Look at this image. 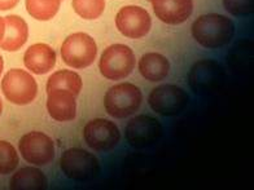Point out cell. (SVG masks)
<instances>
[{
    "label": "cell",
    "mask_w": 254,
    "mask_h": 190,
    "mask_svg": "<svg viewBox=\"0 0 254 190\" xmlns=\"http://www.w3.org/2000/svg\"><path fill=\"white\" fill-rule=\"evenodd\" d=\"M20 0H0V10L13 9Z\"/></svg>",
    "instance_id": "obj_25"
},
{
    "label": "cell",
    "mask_w": 254,
    "mask_h": 190,
    "mask_svg": "<svg viewBox=\"0 0 254 190\" xmlns=\"http://www.w3.org/2000/svg\"><path fill=\"white\" fill-rule=\"evenodd\" d=\"M9 188L12 190H43L48 188V179L38 167H24L12 176Z\"/></svg>",
    "instance_id": "obj_18"
},
{
    "label": "cell",
    "mask_w": 254,
    "mask_h": 190,
    "mask_svg": "<svg viewBox=\"0 0 254 190\" xmlns=\"http://www.w3.org/2000/svg\"><path fill=\"white\" fill-rule=\"evenodd\" d=\"M61 0H26V10L38 21L52 20L60 9Z\"/></svg>",
    "instance_id": "obj_20"
},
{
    "label": "cell",
    "mask_w": 254,
    "mask_h": 190,
    "mask_svg": "<svg viewBox=\"0 0 254 190\" xmlns=\"http://www.w3.org/2000/svg\"><path fill=\"white\" fill-rule=\"evenodd\" d=\"M60 167L65 176L74 181H90L100 174L99 159L82 147H71L64 151Z\"/></svg>",
    "instance_id": "obj_4"
},
{
    "label": "cell",
    "mask_w": 254,
    "mask_h": 190,
    "mask_svg": "<svg viewBox=\"0 0 254 190\" xmlns=\"http://www.w3.org/2000/svg\"><path fill=\"white\" fill-rule=\"evenodd\" d=\"M252 60H253V43L251 40L244 39L240 42L238 46H235L230 54V65L235 63V66H231L232 69L236 67L247 69V63H252Z\"/></svg>",
    "instance_id": "obj_23"
},
{
    "label": "cell",
    "mask_w": 254,
    "mask_h": 190,
    "mask_svg": "<svg viewBox=\"0 0 254 190\" xmlns=\"http://www.w3.org/2000/svg\"><path fill=\"white\" fill-rule=\"evenodd\" d=\"M20 164L16 147L8 141L0 140V175L12 174Z\"/></svg>",
    "instance_id": "obj_22"
},
{
    "label": "cell",
    "mask_w": 254,
    "mask_h": 190,
    "mask_svg": "<svg viewBox=\"0 0 254 190\" xmlns=\"http://www.w3.org/2000/svg\"><path fill=\"white\" fill-rule=\"evenodd\" d=\"M1 111H3V103H1V98H0V115H1Z\"/></svg>",
    "instance_id": "obj_28"
},
{
    "label": "cell",
    "mask_w": 254,
    "mask_h": 190,
    "mask_svg": "<svg viewBox=\"0 0 254 190\" xmlns=\"http://www.w3.org/2000/svg\"><path fill=\"white\" fill-rule=\"evenodd\" d=\"M143 102L140 88L132 83L116 84L107 91L104 96V107L109 115L117 119H125L136 113Z\"/></svg>",
    "instance_id": "obj_2"
},
{
    "label": "cell",
    "mask_w": 254,
    "mask_h": 190,
    "mask_svg": "<svg viewBox=\"0 0 254 190\" xmlns=\"http://www.w3.org/2000/svg\"><path fill=\"white\" fill-rule=\"evenodd\" d=\"M97 46L94 38L86 33H74L64 40L61 58L73 69H86L94 63Z\"/></svg>",
    "instance_id": "obj_5"
},
{
    "label": "cell",
    "mask_w": 254,
    "mask_h": 190,
    "mask_svg": "<svg viewBox=\"0 0 254 190\" xmlns=\"http://www.w3.org/2000/svg\"><path fill=\"white\" fill-rule=\"evenodd\" d=\"M26 69L37 75L50 73L56 65V52L48 44L37 43L29 47L24 54Z\"/></svg>",
    "instance_id": "obj_15"
},
{
    "label": "cell",
    "mask_w": 254,
    "mask_h": 190,
    "mask_svg": "<svg viewBox=\"0 0 254 190\" xmlns=\"http://www.w3.org/2000/svg\"><path fill=\"white\" fill-rule=\"evenodd\" d=\"M18 150L27 163L35 166L50 164L55 158V143L48 135L33 131L25 134L18 142Z\"/></svg>",
    "instance_id": "obj_9"
},
{
    "label": "cell",
    "mask_w": 254,
    "mask_h": 190,
    "mask_svg": "<svg viewBox=\"0 0 254 190\" xmlns=\"http://www.w3.org/2000/svg\"><path fill=\"white\" fill-rule=\"evenodd\" d=\"M135 62V54L130 47L125 44H112L101 53L99 69L104 78L117 82L134 71Z\"/></svg>",
    "instance_id": "obj_3"
},
{
    "label": "cell",
    "mask_w": 254,
    "mask_h": 190,
    "mask_svg": "<svg viewBox=\"0 0 254 190\" xmlns=\"http://www.w3.org/2000/svg\"><path fill=\"white\" fill-rule=\"evenodd\" d=\"M223 5L232 16H249L254 10V0H223Z\"/></svg>",
    "instance_id": "obj_24"
},
{
    "label": "cell",
    "mask_w": 254,
    "mask_h": 190,
    "mask_svg": "<svg viewBox=\"0 0 254 190\" xmlns=\"http://www.w3.org/2000/svg\"><path fill=\"white\" fill-rule=\"evenodd\" d=\"M139 71L148 82H161L169 75L170 62L164 54L149 52L141 56L139 61Z\"/></svg>",
    "instance_id": "obj_17"
},
{
    "label": "cell",
    "mask_w": 254,
    "mask_h": 190,
    "mask_svg": "<svg viewBox=\"0 0 254 190\" xmlns=\"http://www.w3.org/2000/svg\"><path fill=\"white\" fill-rule=\"evenodd\" d=\"M5 20V33L3 40L0 42V48L8 52H16L27 42L29 27L24 18L20 16H8Z\"/></svg>",
    "instance_id": "obj_16"
},
{
    "label": "cell",
    "mask_w": 254,
    "mask_h": 190,
    "mask_svg": "<svg viewBox=\"0 0 254 190\" xmlns=\"http://www.w3.org/2000/svg\"><path fill=\"white\" fill-rule=\"evenodd\" d=\"M3 67H4V61H3V57L0 56V75L3 73Z\"/></svg>",
    "instance_id": "obj_27"
},
{
    "label": "cell",
    "mask_w": 254,
    "mask_h": 190,
    "mask_svg": "<svg viewBox=\"0 0 254 190\" xmlns=\"http://www.w3.org/2000/svg\"><path fill=\"white\" fill-rule=\"evenodd\" d=\"M83 87V82L79 74L70 70L55 71L47 80V91L51 90H67L75 96H79Z\"/></svg>",
    "instance_id": "obj_19"
},
{
    "label": "cell",
    "mask_w": 254,
    "mask_h": 190,
    "mask_svg": "<svg viewBox=\"0 0 254 190\" xmlns=\"http://www.w3.org/2000/svg\"><path fill=\"white\" fill-rule=\"evenodd\" d=\"M192 37L200 46L209 49L228 44L235 35L234 22L219 13L202 14L194 20L190 27Z\"/></svg>",
    "instance_id": "obj_1"
},
{
    "label": "cell",
    "mask_w": 254,
    "mask_h": 190,
    "mask_svg": "<svg viewBox=\"0 0 254 190\" xmlns=\"http://www.w3.org/2000/svg\"><path fill=\"white\" fill-rule=\"evenodd\" d=\"M74 12L83 20H96L105 9V0H73Z\"/></svg>",
    "instance_id": "obj_21"
},
{
    "label": "cell",
    "mask_w": 254,
    "mask_h": 190,
    "mask_svg": "<svg viewBox=\"0 0 254 190\" xmlns=\"http://www.w3.org/2000/svg\"><path fill=\"white\" fill-rule=\"evenodd\" d=\"M154 14L164 24L181 25L193 12V0H151Z\"/></svg>",
    "instance_id": "obj_13"
},
{
    "label": "cell",
    "mask_w": 254,
    "mask_h": 190,
    "mask_svg": "<svg viewBox=\"0 0 254 190\" xmlns=\"http://www.w3.org/2000/svg\"><path fill=\"white\" fill-rule=\"evenodd\" d=\"M148 102L154 113L164 117H174L186 109L188 95L174 84H162L152 91Z\"/></svg>",
    "instance_id": "obj_8"
},
{
    "label": "cell",
    "mask_w": 254,
    "mask_h": 190,
    "mask_svg": "<svg viewBox=\"0 0 254 190\" xmlns=\"http://www.w3.org/2000/svg\"><path fill=\"white\" fill-rule=\"evenodd\" d=\"M1 91L9 102L24 106L35 100L38 84L27 71L22 69H10L1 80Z\"/></svg>",
    "instance_id": "obj_6"
},
{
    "label": "cell",
    "mask_w": 254,
    "mask_h": 190,
    "mask_svg": "<svg viewBox=\"0 0 254 190\" xmlns=\"http://www.w3.org/2000/svg\"><path fill=\"white\" fill-rule=\"evenodd\" d=\"M116 26L124 37L140 39L151 31V14L148 13L147 9L137 5H126L118 10Z\"/></svg>",
    "instance_id": "obj_12"
},
{
    "label": "cell",
    "mask_w": 254,
    "mask_h": 190,
    "mask_svg": "<svg viewBox=\"0 0 254 190\" xmlns=\"http://www.w3.org/2000/svg\"><path fill=\"white\" fill-rule=\"evenodd\" d=\"M164 135L160 120L151 115H137L127 123L125 130L127 142L131 146L143 149L157 143Z\"/></svg>",
    "instance_id": "obj_10"
},
{
    "label": "cell",
    "mask_w": 254,
    "mask_h": 190,
    "mask_svg": "<svg viewBox=\"0 0 254 190\" xmlns=\"http://www.w3.org/2000/svg\"><path fill=\"white\" fill-rule=\"evenodd\" d=\"M77 96L67 90L47 91V111L56 122H70L77 115Z\"/></svg>",
    "instance_id": "obj_14"
},
{
    "label": "cell",
    "mask_w": 254,
    "mask_h": 190,
    "mask_svg": "<svg viewBox=\"0 0 254 190\" xmlns=\"http://www.w3.org/2000/svg\"><path fill=\"white\" fill-rule=\"evenodd\" d=\"M4 33H5V20L0 16V42L3 40Z\"/></svg>",
    "instance_id": "obj_26"
},
{
    "label": "cell",
    "mask_w": 254,
    "mask_h": 190,
    "mask_svg": "<svg viewBox=\"0 0 254 190\" xmlns=\"http://www.w3.org/2000/svg\"><path fill=\"white\" fill-rule=\"evenodd\" d=\"M148 1H151V0H148Z\"/></svg>",
    "instance_id": "obj_29"
},
{
    "label": "cell",
    "mask_w": 254,
    "mask_h": 190,
    "mask_svg": "<svg viewBox=\"0 0 254 190\" xmlns=\"http://www.w3.org/2000/svg\"><path fill=\"white\" fill-rule=\"evenodd\" d=\"M226 74L217 61L200 60L194 62L188 73L190 90L197 95H209L223 86Z\"/></svg>",
    "instance_id": "obj_7"
},
{
    "label": "cell",
    "mask_w": 254,
    "mask_h": 190,
    "mask_svg": "<svg viewBox=\"0 0 254 190\" xmlns=\"http://www.w3.org/2000/svg\"><path fill=\"white\" fill-rule=\"evenodd\" d=\"M83 137L92 150L105 153L117 146L121 140V132L112 120L96 118L84 126Z\"/></svg>",
    "instance_id": "obj_11"
}]
</instances>
